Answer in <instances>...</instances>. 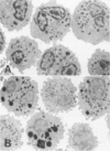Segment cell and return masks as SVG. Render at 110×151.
<instances>
[{"label":"cell","instance_id":"obj_1","mask_svg":"<svg viewBox=\"0 0 110 151\" xmlns=\"http://www.w3.org/2000/svg\"><path fill=\"white\" fill-rule=\"evenodd\" d=\"M71 29L78 40L93 45L110 41V10L99 0L81 1L72 14Z\"/></svg>","mask_w":110,"mask_h":151},{"label":"cell","instance_id":"obj_2","mask_svg":"<svg viewBox=\"0 0 110 151\" xmlns=\"http://www.w3.org/2000/svg\"><path fill=\"white\" fill-rule=\"evenodd\" d=\"M72 13L54 1L39 6L30 22V32L34 39L44 43L61 41L69 32Z\"/></svg>","mask_w":110,"mask_h":151},{"label":"cell","instance_id":"obj_3","mask_svg":"<svg viewBox=\"0 0 110 151\" xmlns=\"http://www.w3.org/2000/svg\"><path fill=\"white\" fill-rule=\"evenodd\" d=\"M1 104L18 117H26L35 111L39 104L38 83L28 76L12 75L1 87Z\"/></svg>","mask_w":110,"mask_h":151},{"label":"cell","instance_id":"obj_4","mask_svg":"<svg viewBox=\"0 0 110 151\" xmlns=\"http://www.w3.org/2000/svg\"><path fill=\"white\" fill-rule=\"evenodd\" d=\"M77 104L86 118L97 120L110 111L109 76H86L79 84Z\"/></svg>","mask_w":110,"mask_h":151},{"label":"cell","instance_id":"obj_5","mask_svg":"<svg viewBox=\"0 0 110 151\" xmlns=\"http://www.w3.org/2000/svg\"><path fill=\"white\" fill-rule=\"evenodd\" d=\"M26 132L28 141L34 149L54 150L63 139L65 125L53 113L40 110L28 120Z\"/></svg>","mask_w":110,"mask_h":151},{"label":"cell","instance_id":"obj_6","mask_svg":"<svg viewBox=\"0 0 110 151\" xmlns=\"http://www.w3.org/2000/svg\"><path fill=\"white\" fill-rule=\"evenodd\" d=\"M36 73L46 76H78L81 66L75 53L62 44L44 51L36 63Z\"/></svg>","mask_w":110,"mask_h":151},{"label":"cell","instance_id":"obj_7","mask_svg":"<svg viewBox=\"0 0 110 151\" xmlns=\"http://www.w3.org/2000/svg\"><path fill=\"white\" fill-rule=\"evenodd\" d=\"M41 98L50 113H67L77 105V88L69 78L55 76L44 82Z\"/></svg>","mask_w":110,"mask_h":151},{"label":"cell","instance_id":"obj_8","mask_svg":"<svg viewBox=\"0 0 110 151\" xmlns=\"http://www.w3.org/2000/svg\"><path fill=\"white\" fill-rule=\"evenodd\" d=\"M41 50L38 42L29 37L11 39L6 50V58L12 67L24 72L38 63L41 58Z\"/></svg>","mask_w":110,"mask_h":151},{"label":"cell","instance_id":"obj_9","mask_svg":"<svg viewBox=\"0 0 110 151\" xmlns=\"http://www.w3.org/2000/svg\"><path fill=\"white\" fill-rule=\"evenodd\" d=\"M33 2L30 0H1L0 22L9 31H20L31 22Z\"/></svg>","mask_w":110,"mask_h":151},{"label":"cell","instance_id":"obj_10","mask_svg":"<svg viewBox=\"0 0 110 151\" xmlns=\"http://www.w3.org/2000/svg\"><path fill=\"white\" fill-rule=\"evenodd\" d=\"M23 127L20 120L10 115L0 117V150H19L23 146Z\"/></svg>","mask_w":110,"mask_h":151},{"label":"cell","instance_id":"obj_11","mask_svg":"<svg viewBox=\"0 0 110 151\" xmlns=\"http://www.w3.org/2000/svg\"><path fill=\"white\" fill-rule=\"evenodd\" d=\"M99 141L91 127L85 122H76L68 129V147L72 150L93 151Z\"/></svg>","mask_w":110,"mask_h":151},{"label":"cell","instance_id":"obj_12","mask_svg":"<svg viewBox=\"0 0 110 151\" xmlns=\"http://www.w3.org/2000/svg\"><path fill=\"white\" fill-rule=\"evenodd\" d=\"M87 70L90 76H109L110 53L109 51L96 50L87 63Z\"/></svg>","mask_w":110,"mask_h":151},{"label":"cell","instance_id":"obj_13","mask_svg":"<svg viewBox=\"0 0 110 151\" xmlns=\"http://www.w3.org/2000/svg\"><path fill=\"white\" fill-rule=\"evenodd\" d=\"M4 50H7L6 49V37H4V33L1 31L0 32V53H2Z\"/></svg>","mask_w":110,"mask_h":151},{"label":"cell","instance_id":"obj_14","mask_svg":"<svg viewBox=\"0 0 110 151\" xmlns=\"http://www.w3.org/2000/svg\"><path fill=\"white\" fill-rule=\"evenodd\" d=\"M106 124H107L108 129H109V113H108V116H107V118H106Z\"/></svg>","mask_w":110,"mask_h":151}]
</instances>
